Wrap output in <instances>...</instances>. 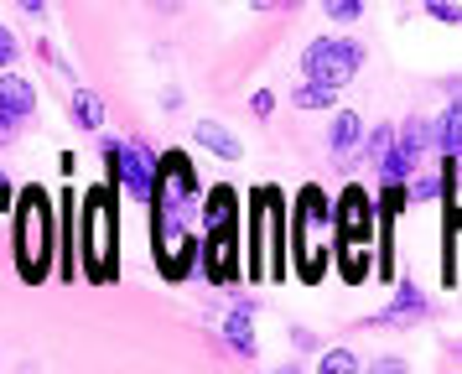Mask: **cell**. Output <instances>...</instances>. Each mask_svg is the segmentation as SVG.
I'll list each match as a JSON object with an SVG mask.
<instances>
[{"instance_id":"1","label":"cell","mask_w":462,"mask_h":374,"mask_svg":"<svg viewBox=\"0 0 462 374\" xmlns=\"http://www.w3.org/2000/svg\"><path fill=\"white\" fill-rule=\"evenodd\" d=\"M52 208H47L42 187H26L22 203H16V266L26 281H42L47 276V255H52Z\"/></svg>"},{"instance_id":"2","label":"cell","mask_w":462,"mask_h":374,"mask_svg":"<svg viewBox=\"0 0 462 374\" xmlns=\"http://www.w3.org/2000/svg\"><path fill=\"white\" fill-rule=\"evenodd\" d=\"M358 68H364V47H358V42H343V37H317V42H307V52H301V73L312 83H328V89L354 83Z\"/></svg>"},{"instance_id":"3","label":"cell","mask_w":462,"mask_h":374,"mask_svg":"<svg viewBox=\"0 0 462 374\" xmlns=\"http://www.w3.org/2000/svg\"><path fill=\"white\" fill-rule=\"evenodd\" d=\"M426 145H431V120H405L400 136L384 145V156H379V177H384V182H405L420 166Z\"/></svg>"},{"instance_id":"4","label":"cell","mask_w":462,"mask_h":374,"mask_svg":"<svg viewBox=\"0 0 462 374\" xmlns=\"http://www.w3.org/2000/svg\"><path fill=\"white\" fill-rule=\"evenodd\" d=\"M109 162V177H120V182L141 198V203H151V187H156V162H151L141 145H120V141H105L99 145Z\"/></svg>"},{"instance_id":"5","label":"cell","mask_w":462,"mask_h":374,"mask_svg":"<svg viewBox=\"0 0 462 374\" xmlns=\"http://www.w3.org/2000/svg\"><path fill=\"white\" fill-rule=\"evenodd\" d=\"M337 219H343V249H364L369 239V229H374V203L364 198V187H348L343 198H337Z\"/></svg>"},{"instance_id":"6","label":"cell","mask_w":462,"mask_h":374,"mask_svg":"<svg viewBox=\"0 0 462 374\" xmlns=\"http://www.w3.org/2000/svg\"><path fill=\"white\" fill-rule=\"evenodd\" d=\"M431 145H437L447 162L462 156V99H452L441 109V120H431Z\"/></svg>"},{"instance_id":"7","label":"cell","mask_w":462,"mask_h":374,"mask_svg":"<svg viewBox=\"0 0 462 374\" xmlns=\"http://www.w3.org/2000/svg\"><path fill=\"white\" fill-rule=\"evenodd\" d=\"M192 141L203 145V151H213V156H224V162H239V156H245L239 136H229L218 120H198V125H192Z\"/></svg>"},{"instance_id":"8","label":"cell","mask_w":462,"mask_h":374,"mask_svg":"<svg viewBox=\"0 0 462 374\" xmlns=\"http://www.w3.org/2000/svg\"><path fill=\"white\" fill-rule=\"evenodd\" d=\"M0 109L16 115V120H26V115L37 109V89L26 79H16V73H0Z\"/></svg>"},{"instance_id":"9","label":"cell","mask_w":462,"mask_h":374,"mask_svg":"<svg viewBox=\"0 0 462 374\" xmlns=\"http://www.w3.org/2000/svg\"><path fill=\"white\" fill-rule=\"evenodd\" d=\"M358 141H364V120L354 109H343L333 120V130H328V145H333V156H348V151H358Z\"/></svg>"},{"instance_id":"10","label":"cell","mask_w":462,"mask_h":374,"mask_svg":"<svg viewBox=\"0 0 462 374\" xmlns=\"http://www.w3.org/2000/svg\"><path fill=\"white\" fill-rule=\"evenodd\" d=\"M420 312H426V302H420V291H416V286H400L395 307H390V312H379L374 323H411V317H420Z\"/></svg>"},{"instance_id":"11","label":"cell","mask_w":462,"mask_h":374,"mask_svg":"<svg viewBox=\"0 0 462 374\" xmlns=\"http://www.w3.org/2000/svg\"><path fill=\"white\" fill-rule=\"evenodd\" d=\"M73 120L84 125V130H99V125H105V104H99L94 89H79V94H73Z\"/></svg>"},{"instance_id":"12","label":"cell","mask_w":462,"mask_h":374,"mask_svg":"<svg viewBox=\"0 0 462 374\" xmlns=\"http://www.w3.org/2000/svg\"><path fill=\"white\" fill-rule=\"evenodd\" d=\"M333 94H337V89H328V83H312V79H307V83H301V89L291 94V104H296V109H328V104H333Z\"/></svg>"},{"instance_id":"13","label":"cell","mask_w":462,"mask_h":374,"mask_svg":"<svg viewBox=\"0 0 462 374\" xmlns=\"http://www.w3.org/2000/svg\"><path fill=\"white\" fill-rule=\"evenodd\" d=\"M218 224H234V192L229 187H213L208 192V229Z\"/></svg>"},{"instance_id":"14","label":"cell","mask_w":462,"mask_h":374,"mask_svg":"<svg viewBox=\"0 0 462 374\" xmlns=\"http://www.w3.org/2000/svg\"><path fill=\"white\" fill-rule=\"evenodd\" d=\"M224 332H229V343L239 353H254V332H250V317H245V312H234L229 323H224Z\"/></svg>"},{"instance_id":"15","label":"cell","mask_w":462,"mask_h":374,"mask_svg":"<svg viewBox=\"0 0 462 374\" xmlns=\"http://www.w3.org/2000/svg\"><path fill=\"white\" fill-rule=\"evenodd\" d=\"M317 369H322V374H354V369H358V359H354L348 349H333L328 359H322V364H317Z\"/></svg>"},{"instance_id":"16","label":"cell","mask_w":462,"mask_h":374,"mask_svg":"<svg viewBox=\"0 0 462 374\" xmlns=\"http://www.w3.org/2000/svg\"><path fill=\"white\" fill-rule=\"evenodd\" d=\"M322 11L333 21H358L364 16V0H322Z\"/></svg>"},{"instance_id":"17","label":"cell","mask_w":462,"mask_h":374,"mask_svg":"<svg viewBox=\"0 0 462 374\" xmlns=\"http://www.w3.org/2000/svg\"><path fill=\"white\" fill-rule=\"evenodd\" d=\"M395 141V130H390V125H379L374 136H369V156H384V145Z\"/></svg>"},{"instance_id":"18","label":"cell","mask_w":462,"mask_h":374,"mask_svg":"<svg viewBox=\"0 0 462 374\" xmlns=\"http://www.w3.org/2000/svg\"><path fill=\"white\" fill-rule=\"evenodd\" d=\"M426 16H441V21H462L457 5H447V0H426Z\"/></svg>"},{"instance_id":"19","label":"cell","mask_w":462,"mask_h":374,"mask_svg":"<svg viewBox=\"0 0 462 374\" xmlns=\"http://www.w3.org/2000/svg\"><path fill=\"white\" fill-rule=\"evenodd\" d=\"M441 187H447V182H441V177H420V182L411 187V198H437Z\"/></svg>"},{"instance_id":"20","label":"cell","mask_w":462,"mask_h":374,"mask_svg":"<svg viewBox=\"0 0 462 374\" xmlns=\"http://www.w3.org/2000/svg\"><path fill=\"white\" fill-rule=\"evenodd\" d=\"M5 62H16V37L0 26V68H5Z\"/></svg>"},{"instance_id":"21","label":"cell","mask_w":462,"mask_h":374,"mask_svg":"<svg viewBox=\"0 0 462 374\" xmlns=\"http://www.w3.org/2000/svg\"><path fill=\"white\" fill-rule=\"evenodd\" d=\"M11 125H16V115H5V109H0V145L11 141Z\"/></svg>"},{"instance_id":"22","label":"cell","mask_w":462,"mask_h":374,"mask_svg":"<svg viewBox=\"0 0 462 374\" xmlns=\"http://www.w3.org/2000/svg\"><path fill=\"white\" fill-rule=\"evenodd\" d=\"M250 5H254V11H271L275 0H250Z\"/></svg>"},{"instance_id":"23","label":"cell","mask_w":462,"mask_h":374,"mask_svg":"<svg viewBox=\"0 0 462 374\" xmlns=\"http://www.w3.org/2000/svg\"><path fill=\"white\" fill-rule=\"evenodd\" d=\"M22 5H26V11H42V0H22Z\"/></svg>"}]
</instances>
